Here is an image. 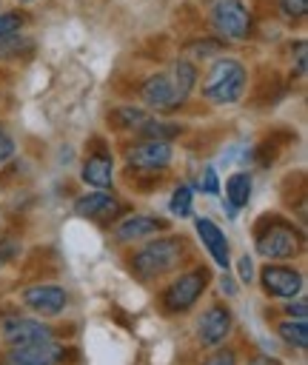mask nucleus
<instances>
[{
  "label": "nucleus",
  "mask_w": 308,
  "mask_h": 365,
  "mask_svg": "<svg viewBox=\"0 0 308 365\" xmlns=\"http://www.w3.org/2000/svg\"><path fill=\"white\" fill-rule=\"evenodd\" d=\"M20 3H34V0H20Z\"/></svg>",
  "instance_id": "72a5a7b5"
},
{
  "label": "nucleus",
  "mask_w": 308,
  "mask_h": 365,
  "mask_svg": "<svg viewBox=\"0 0 308 365\" xmlns=\"http://www.w3.org/2000/svg\"><path fill=\"white\" fill-rule=\"evenodd\" d=\"M17 251H20V245H17V242L3 240V242H0V268H3L6 262H11V259L17 257Z\"/></svg>",
  "instance_id": "bb28decb"
},
{
  "label": "nucleus",
  "mask_w": 308,
  "mask_h": 365,
  "mask_svg": "<svg viewBox=\"0 0 308 365\" xmlns=\"http://www.w3.org/2000/svg\"><path fill=\"white\" fill-rule=\"evenodd\" d=\"M194 228H197V237L202 240V245L208 248V254L214 257V262L220 268H228V240H225V231H220V225L211 222L208 217H197Z\"/></svg>",
  "instance_id": "4468645a"
},
{
  "label": "nucleus",
  "mask_w": 308,
  "mask_h": 365,
  "mask_svg": "<svg viewBox=\"0 0 308 365\" xmlns=\"http://www.w3.org/2000/svg\"><path fill=\"white\" fill-rule=\"evenodd\" d=\"M74 211L80 217H88V220H97V222H108V220L117 217L120 202L111 194H106V191H91V194H83L74 202Z\"/></svg>",
  "instance_id": "ddd939ff"
},
{
  "label": "nucleus",
  "mask_w": 308,
  "mask_h": 365,
  "mask_svg": "<svg viewBox=\"0 0 308 365\" xmlns=\"http://www.w3.org/2000/svg\"><path fill=\"white\" fill-rule=\"evenodd\" d=\"M277 334H279V339H282L285 345H291V348H299V351H302V348L308 345V322H305V317L279 322V325H277Z\"/></svg>",
  "instance_id": "a211bd4d"
},
{
  "label": "nucleus",
  "mask_w": 308,
  "mask_h": 365,
  "mask_svg": "<svg viewBox=\"0 0 308 365\" xmlns=\"http://www.w3.org/2000/svg\"><path fill=\"white\" fill-rule=\"evenodd\" d=\"M143 137H148V140H171V137H177L180 134V125H171V123H163V120H157V117H145V123L137 128Z\"/></svg>",
  "instance_id": "aec40b11"
},
{
  "label": "nucleus",
  "mask_w": 308,
  "mask_h": 365,
  "mask_svg": "<svg viewBox=\"0 0 308 365\" xmlns=\"http://www.w3.org/2000/svg\"><path fill=\"white\" fill-rule=\"evenodd\" d=\"M205 285H208V271H205V268H194V271H188V274H180V277L163 291V305H165V311H171V314L188 311V308L200 299V294L205 291Z\"/></svg>",
  "instance_id": "20e7f679"
},
{
  "label": "nucleus",
  "mask_w": 308,
  "mask_h": 365,
  "mask_svg": "<svg viewBox=\"0 0 308 365\" xmlns=\"http://www.w3.org/2000/svg\"><path fill=\"white\" fill-rule=\"evenodd\" d=\"M171 157H174V148L165 140H145L125 151V160L131 168H148V171L165 168L171 163Z\"/></svg>",
  "instance_id": "6e6552de"
},
{
  "label": "nucleus",
  "mask_w": 308,
  "mask_h": 365,
  "mask_svg": "<svg viewBox=\"0 0 308 365\" xmlns=\"http://www.w3.org/2000/svg\"><path fill=\"white\" fill-rule=\"evenodd\" d=\"M23 26H26V14H20V11H0V37L17 34Z\"/></svg>",
  "instance_id": "4be33fe9"
},
{
  "label": "nucleus",
  "mask_w": 308,
  "mask_h": 365,
  "mask_svg": "<svg viewBox=\"0 0 308 365\" xmlns=\"http://www.w3.org/2000/svg\"><path fill=\"white\" fill-rule=\"evenodd\" d=\"M299 248H302L299 234L291 225H282V222L260 231V237H257V251L265 259H294L299 254Z\"/></svg>",
  "instance_id": "423d86ee"
},
{
  "label": "nucleus",
  "mask_w": 308,
  "mask_h": 365,
  "mask_svg": "<svg viewBox=\"0 0 308 365\" xmlns=\"http://www.w3.org/2000/svg\"><path fill=\"white\" fill-rule=\"evenodd\" d=\"M225 197H228V217H237V211L251 197V177L245 171H237L225 180Z\"/></svg>",
  "instance_id": "f3484780"
},
{
  "label": "nucleus",
  "mask_w": 308,
  "mask_h": 365,
  "mask_svg": "<svg viewBox=\"0 0 308 365\" xmlns=\"http://www.w3.org/2000/svg\"><path fill=\"white\" fill-rule=\"evenodd\" d=\"M11 154H14V140L0 128V163H6Z\"/></svg>",
  "instance_id": "c85d7f7f"
},
{
  "label": "nucleus",
  "mask_w": 308,
  "mask_h": 365,
  "mask_svg": "<svg viewBox=\"0 0 308 365\" xmlns=\"http://www.w3.org/2000/svg\"><path fill=\"white\" fill-rule=\"evenodd\" d=\"M66 359V348L51 336L40 342H26V345H11L9 354H3L0 365H57Z\"/></svg>",
  "instance_id": "39448f33"
},
{
  "label": "nucleus",
  "mask_w": 308,
  "mask_h": 365,
  "mask_svg": "<svg viewBox=\"0 0 308 365\" xmlns=\"http://www.w3.org/2000/svg\"><path fill=\"white\" fill-rule=\"evenodd\" d=\"M114 114H117L114 123H120V125H125V128H140V125L145 123V117H148V114H143L140 108H117Z\"/></svg>",
  "instance_id": "5701e85b"
},
{
  "label": "nucleus",
  "mask_w": 308,
  "mask_h": 365,
  "mask_svg": "<svg viewBox=\"0 0 308 365\" xmlns=\"http://www.w3.org/2000/svg\"><path fill=\"white\" fill-rule=\"evenodd\" d=\"M245 80H248V71H245V66L240 60L220 57L217 63H211V68L205 74L202 97L217 103V106H231V103H237L242 97Z\"/></svg>",
  "instance_id": "f257e3e1"
},
{
  "label": "nucleus",
  "mask_w": 308,
  "mask_h": 365,
  "mask_svg": "<svg viewBox=\"0 0 308 365\" xmlns=\"http://www.w3.org/2000/svg\"><path fill=\"white\" fill-rule=\"evenodd\" d=\"M202 191H205V194H217V191H220V180H217L214 165H205V168H202Z\"/></svg>",
  "instance_id": "393cba45"
},
{
  "label": "nucleus",
  "mask_w": 308,
  "mask_h": 365,
  "mask_svg": "<svg viewBox=\"0 0 308 365\" xmlns=\"http://www.w3.org/2000/svg\"><path fill=\"white\" fill-rule=\"evenodd\" d=\"M140 97H143L145 106H151L157 111H174V108H180L185 103V97L174 86V77L171 74H163V71L160 74H151L140 86Z\"/></svg>",
  "instance_id": "0eeeda50"
},
{
  "label": "nucleus",
  "mask_w": 308,
  "mask_h": 365,
  "mask_svg": "<svg viewBox=\"0 0 308 365\" xmlns=\"http://www.w3.org/2000/svg\"><path fill=\"white\" fill-rule=\"evenodd\" d=\"M237 268H240V279L248 285V282H254V262H251V257L245 254V257H240V262H237Z\"/></svg>",
  "instance_id": "cd10ccee"
},
{
  "label": "nucleus",
  "mask_w": 308,
  "mask_h": 365,
  "mask_svg": "<svg viewBox=\"0 0 308 365\" xmlns=\"http://www.w3.org/2000/svg\"><path fill=\"white\" fill-rule=\"evenodd\" d=\"M248 365H279L277 359H271V356H257V359H251Z\"/></svg>",
  "instance_id": "473e14b6"
},
{
  "label": "nucleus",
  "mask_w": 308,
  "mask_h": 365,
  "mask_svg": "<svg viewBox=\"0 0 308 365\" xmlns=\"http://www.w3.org/2000/svg\"><path fill=\"white\" fill-rule=\"evenodd\" d=\"M66 302H68V297H66V291L60 285H31V288L23 291V305L31 308L40 317L60 314L66 308Z\"/></svg>",
  "instance_id": "1a4fd4ad"
},
{
  "label": "nucleus",
  "mask_w": 308,
  "mask_h": 365,
  "mask_svg": "<svg viewBox=\"0 0 308 365\" xmlns=\"http://www.w3.org/2000/svg\"><path fill=\"white\" fill-rule=\"evenodd\" d=\"M211 29L225 40H245L251 34V11L242 0H217L211 6Z\"/></svg>",
  "instance_id": "7ed1b4c3"
},
{
  "label": "nucleus",
  "mask_w": 308,
  "mask_h": 365,
  "mask_svg": "<svg viewBox=\"0 0 308 365\" xmlns=\"http://www.w3.org/2000/svg\"><path fill=\"white\" fill-rule=\"evenodd\" d=\"M54 331L46 322L29 319V317H6L3 319V339L9 345H26V342H40V339H51Z\"/></svg>",
  "instance_id": "9d476101"
},
{
  "label": "nucleus",
  "mask_w": 308,
  "mask_h": 365,
  "mask_svg": "<svg viewBox=\"0 0 308 365\" xmlns=\"http://www.w3.org/2000/svg\"><path fill=\"white\" fill-rule=\"evenodd\" d=\"M183 257H185V242L180 237H160L134 254L131 268L140 279H151V277H163L174 271Z\"/></svg>",
  "instance_id": "f03ea898"
},
{
  "label": "nucleus",
  "mask_w": 308,
  "mask_h": 365,
  "mask_svg": "<svg viewBox=\"0 0 308 365\" xmlns=\"http://www.w3.org/2000/svg\"><path fill=\"white\" fill-rule=\"evenodd\" d=\"M279 9L288 20H299L308 11V0H279Z\"/></svg>",
  "instance_id": "b1692460"
},
{
  "label": "nucleus",
  "mask_w": 308,
  "mask_h": 365,
  "mask_svg": "<svg viewBox=\"0 0 308 365\" xmlns=\"http://www.w3.org/2000/svg\"><path fill=\"white\" fill-rule=\"evenodd\" d=\"M260 279H262V288L271 297H282V299L297 297L299 288H302V274L288 268V265H265Z\"/></svg>",
  "instance_id": "9b49d317"
},
{
  "label": "nucleus",
  "mask_w": 308,
  "mask_h": 365,
  "mask_svg": "<svg viewBox=\"0 0 308 365\" xmlns=\"http://www.w3.org/2000/svg\"><path fill=\"white\" fill-rule=\"evenodd\" d=\"M165 222L157 220V217H145V214H134L128 220H123L117 228H114V240L117 242H134V240H143V237H151L157 231H163Z\"/></svg>",
  "instance_id": "2eb2a0df"
},
{
  "label": "nucleus",
  "mask_w": 308,
  "mask_h": 365,
  "mask_svg": "<svg viewBox=\"0 0 308 365\" xmlns=\"http://www.w3.org/2000/svg\"><path fill=\"white\" fill-rule=\"evenodd\" d=\"M191 200H194V191H191L188 185H177L174 194H171V202H168L171 214H177V217H188V214H191Z\"/></svg>",
  "instance_id": "412c9836"
},
{
  "label": "nucleus",
  "mask_w": 308,
  "mask_h": 365,
  "mask_svg": "<svg viewBox=\"0 0 308 365\" xmlns=\"http://www.w3.org/2000/svg\"><path fill=\"white\" fill-rule=\"evenodd\" d=\"M171 77H174L177 91L188 100V94H191L194 83H197V68H194V63H188V60H177L174 68H171Z\"/></svg>",
  "instance_id": "6ab92c4d"
},
{
  "label": "nucleus",
  "mask_w": 308,
  "mask_h": 365,
  "mask_svg": "<svg viewBox=\"0 0 308 365\" xmlns=\"http://www.w3.org/2000/svg\"><path fill=\"white\" fill-rule=\"evenodd\" d=\"M285 311H288V314H297V317H305V314H308V302H305V299H299V302H288Z\"/></svg>",
  "instance_id": "c756f323"
},
{
  "label": "nucleus",
  "mask_w": 308,
  "mask_h": 365,
  "mask_svg": "<svg viewBox=\"0 0 308 365\" xmlns=\"http://www.w3.org/2000/svg\"><path fill=\"white\" fill-rule=\"evenodd\" d=\"M114 180V160L108 154H91L83 163V182L94 185V188H108Z\"/></svg>",
  "instance_id": "dca6fc26"
},
{
  "label": "nucleus",
  "mask_w": 308,
  "mask_h": 365,
  "mask_svg": "<svg viewBox=\"0 0 308 365\" xmlns=\"http://www.w3.org/2000/svg\"><path fill=\"white\" fill-rule=\"evenodd\" d=\"M231 311L222 308V305H211L202 311V317L197 319V331H200V339L202 345H220L228 331H231Z\"/></svg>",
  "instance_id": "f8f14e48"
},
{
  "label": "nucleus",
  "mask_w": 308,
  "mask_h": 365,
  "mask_svg": "<svg viewBox=\"0 0 308 365\" xmlns=\"http://www.w3.org/2000/svg\"><path fill=\"white\" fill-rule=\"evenodd\" d=\"M202 365H237V356H234V351H228V348H222V351H217V354H211Z\"/></svg>",
  "instance_id": "a878e982"
},
{
  "label": "nucleus",
  "mask_w": 308,
  "mask_h": 365,
  "mask_svg": "<svg viewBox=\"0 0 308 365\" xmlns=\"http://www.w3.org/2000/svg\"><path fill=\"white\" fill-rule=\"evenodd\" d=\"M220 288H222L225 294H231V297L237 294V285H234V279H231L228 274H222V277H220Z\"/></svg>",
  "instance_id": "2f4dec72"
},
{
  "label": "nucleus",
  "mask_w": 308,
  "mask_h": 365,
  "mask_svg": "<svg viewBox=\"0 0 308 365\" xmlns=\"http://www.w3.org/2000/svg\"><path fill=\"white\" fill-rule=\"evenodd\" d=\"M297 74L305 77V43L297 46Z\"/></svg>",
  "instance_id": "7c9ffc66"
}]
</instances>
